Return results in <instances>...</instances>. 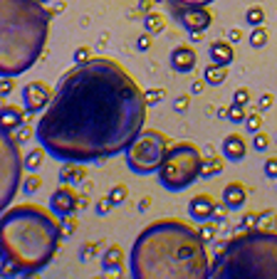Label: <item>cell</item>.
<instances>
[{
  "label": "cell",
  "instance_id": "obj_1",
  "mask_svg": "<svg viewBox=\"0 0 277 279\" xmlns=\"http://www.w3.org/2000/svg\"><path fill=\"white\" fill-rule=\"evenodd\" d=\"M146 97L117 59L94 57L62 74L35 136L60 163H99L144 131Z\"/></svg>",
  "mask_w": 277,
  "mask_h": 279
},
{
  "label": "cell",
  "instance_id": "obj_2",
  "mask_svg": "<svg viewBox=\"0 0 277 279\" xmlns=\"http://www.w3.org/2000/svg\"><path fill=\"white\" fill-rule=\"evenodd\" d=\"M206 240L181 220H156L146 225L129 254L136 279H201L211 272Z\"/></svg>",
  "mask_w": 277,
  "mask_h": 279
},
{
  "label": "cell",
  "instance_id": "obj_3",
  "mask_svg": "<svg viewBox=\"0 0 277 279\" xmlns=\"http://www.w3.org/2000/svg\"><path fill=\"white\" fill-rule=\"evenodd\" d=\"M64 240L60 218L52 208L23 203L8 208L0 223V252H3V277H30L42 272Z\"/></svg>",
  "mask_w": 277,
  "mask_h": 279
},
{
  "label": "cell",
  "instance_id": "obj_4",
  "mask_svg": "<svg viewBox=\"0 0 277 279\" xmlns=\"http://www.w3.org/2000/svg\"><path fill=\"white\" fill-rule=\"evenodd\" d=\"M52 13L40 0H0V74L18 77L42 57Z\"/></svg>",
  "mask_w": 277,
  "mask_h": 279
},
{
  "label": "cell",
  "instance_id": "obj_5",
  "mask_svg": "<svg viewBox=\"0 0 277 279\" xmlns=\"http://www.w3.org/2000/svg\"><path fill=\"white\" fill-rule=\"evenodd\" d=\"M208 277H277V232L262 227L238 230L218 250Z\"/></svg>",
  "mask_w": 277,
  "mask_h": 279
},
{
  "label": "cell",
  "instance_id": "obj_6",
  "mask_svg": "<svg viewBox=\"0 0 277 279\" xmlns=\"http://www.w3.org/2000/svg\"><path fill=\"white\" fill-rule=\"evenodd\" d=\"M203 163H206V158H203V153L196 143H188V141L173 143L168 148L161 168H158V173H156L161 188H166L171 193L191 188L201 178Z\"/></svg>",
  "mask_w": 277,
  "mask_h": 279
},
{
  "label": "cell",
  "instance_id": "obj_7",
  "mask_svg": "<svg viewBox=\"0 0 277 279\" xmlns=\"http://www.w3.org/2000/svg\"><path fill=\"white\" fill-rule=\"evenodd\" d=\"M168 148L171 146H168V136L166 134H161L158 129H144L136 139L129 143V148L124 151L126 166L131 168L136 175L158 173Z\"/></svg>",
  "mask_w": 277,
  "mask_h": 279
},
{
  "label": "cell",
  "instance_id": "obj_8",
  "mask_svg": "<svg viewBox=\"0 0 277 279\" xmlns=\"http://www.w3.org/2000/svg\"><path fill=\"white\" fill-rule=\"evenodd\" d=\"M23 168L25 158L20 156V143L13 139V134L3 131L0 139V208H8L18 188L23 185Z\"/></svg>",
  "mask_w": 277,
  "mask_h": 279
},
{
  "label": "cell",
  "instance_id": "obj_9",
  "mask_svg": "<svg viewBox=\"0 0 277 279\" xmlns=\"http://www.w3.org/2000/svg\"><path fill=\"white\" fill-rule=\"evenodd\" d=\"M173 18L176 23L186 28L188 32H206L213 23V15L208 8H183V5H173Z\"/></svg>",
  "mask_w": 277,
  "mask_h": 279
},
{
  "label": "cell",
  "instance_id": "obj_10",
  "mask_svg": "<svg viewBox=\"0 0 277 279\" xmlns=\"http://www.w3.org/2000/svg\"><path fill=\"white\" fill-rule=\"evenodd\" d=\"M52 97H55V91L45 82H37V79H35V82H28L23 86V107L28 109L30 116L45 112V109L50 107Z\"/></svg>",
  "mask_w": 277,
  "mask_h": 279
},
{
  "label": "cell",
  "instance_id": "obj_11",
  "mask_svg": "<svg viewBox=\"0 0 277 279\" xmlns=\"http://www.w3.org/2000/svg\"><path fill=\"white\" fill-rule=\"evenodd\" d=\"M50 208H52V213L60 220L62 218H69V215H74L82 208V196H77L67 183H62L60 188L52 193V198H50Z\"/></svg>",
  "mask_w": 277,
  "mask_h": 279
},
{
  "label": "cell",
  "instance_id": "obj_12",
  "mask_svg": "<svg viewBox=\"0 0 277 279\" xmlns=\"http://www.w3.org/2000/svg\"><path fill=\"white\" fill-rule=\"evenodd\" d=\"M196 50L191 47V45H178V47H173V52L168 57V62H171V69L173 72H178V74H188V72H193L196 69Z\"/></svg>",
  "mask_w": 277,
  "mask_h": 279
},
{
  "label": "cell",
  "instance_id": "obj_13",
  "mask_svg": "<svg viewBox=\"0 0 277 279\" xmlns=\"http://www.w3.org/2000/svg\"><path fill=\"white\" fill-rule=\"evenodd\" d=\"M28 109L25 107H18V104H5L3 107V112H0V126H3V131L5 134H13L15 129H20V126H25V121H28Z\"/></svg>",
  "mask_w": 277,
  "mask_h": 279
},
{
  "label": "cell",
  "instance_id": "obj_14",
  "mask_svg": "<svg viewBox=\"0 0 277 279\" xmlns=\"http://www.w3.org/2000/svg\"><path fill=\"white\" fill-rule=\"evenodd\" d=\"M216 205L218 203H216V198L213 196H208V193H198L196 198H191V203H188V215H191L193 220H198V223L211 220Z\"/></svg>",
  "mask_w": 277,
  "mask_h": 279
},
{
  "label": "cell",
  "instance_id": "obj_15",
  "mask_svg": "<svg viewBox=\"0 0 277 279\" xmlns=\"http://www.w3.org/2000/svg\"><path fill=\"white\" fill-rule=\"evenodd\" d=\"M245 156H247V146L240 134H228L223 139V158H228L233 163H240Z\"/></svg>",
  "mask_w": 277,
  "mask_h": 279
},
{
  "label": "cell",
  "instance_id": "obj_16",
  "mask_svg": "<svg viewBox=\"0 0 277 279\" xmlns=\"http://www.w3.org/2000/svg\"><path fill=\"white\" fill-rule=\"evenodd\" d=\"M220 198H223V205H228L230 210H240L247 200V191L240 180H233V183H228L223 188V196Z\"/></svg>",
  "mask_w": 277,
  "mask_h": 279
},
{
  "label": "cell",
  "instance_id": "obj_17",
  "mask_svg": "<svg viewBox=\"0 0 277 279\" xmlns=\"http://www.w3.org/2000/svg\"><path fill=\"white\" fill-rule=\"evenodd\" d=\"M208 57H211L213 64L228 67V64L235 59V52H233V45H230L228 40H216V42H211V47H208Z\"/></svg>",
  "mask_w": 277,
  "mask_h": 279
},
{
  "label": "cell",
  "instance_id": "obj_18",
  "mask_svg": "<svg viewBox=\"0 0 277 279\" xmlns=\"http://www.w3.org/2000/svg\"><path fill=\"white\" fill-rule=\"evenodd\" d=\"M87 178L84 163H74V161H64L60 170V183H82Z\"/></svg>",
  "mask_w": 277,
  "mask_h": 279
},
{
  "label": "cell",
  "instance_id": "obj_19",
  "mask_svg": "<svg viewBox=\"0 0 277 279\" xmlns=\"http://www.w3.org/2000/svg\"><path fill=\"white\" fill-rule=\"evenodd\" d=\"M122 262H124V252L119 245L107 247V252L102 254V269H104V272H117V269H122Z\"/></svg>",
  "mask_w": 277,
  "mask_h": 279
},
{
  "label": "cell",
  "instance_id": "obj_20",
  "mask_svg": "<svg viewBox=\"0 0 277 279\" xmlns=\"http://www.w3.org/2000/svg\"><path fill=\"white\" fill-rule=\"evenodd\" d=\"M203 79L211 84V86H220V84L228 79V67H220V64H208L206 69H203Z\"/></svg>",
  "mask_w": 277,
  "mask_h": 279
},
{
  "label": "cell",
  "instance_id": "obj_21",
  "mask_svg": "<svg viewBox=\"0 0 277 279\" xmlns=\"http://www.w3.org/2000/svg\"><path fill=\"white\" fill-rule=\"evenodd\" d=\"M45 156H50V153H47V148H45V146L40 143L37 148H32L30 153L25 156V168H28V170H37V168L42 166Z\"/></svg>",
  "mask_w": 277,
  "mask_h": 279
},
{
  "label": "cell",
  "instance_id": "obj_22",
  "mask_svg": "<svg viewBox=\"0 0 277 279\" xmlns=\"http://www.w3.org/2000/svg\"><path fill=\"white\" fill-rule=\"evenodd\" d=\"M163 28H166V20H163L158 13H146V15H144V30H146V32L156 35V32H163Z\"/></svg>",
  "mask_w": 277,
  "mask_h": 279
},
{
  "label": "cell",
  "instance_id": "obj_23",
  "mask_svg": "<svg viewBox=\"0 0 277 279\" xmlns=\"http://www.w3.org/2000/svg\"><path fill=\"white\" fill-rule=\"evenodd\" d=\"M245 23H247V25H252V28H260V25L265 23V10H262L260 5H252V8H247Z\"/></svg>",
  "mask_w": 277,
  "mask_h": 279
},
{
  "label": "cell",
  "instance_id": "obj_24",
  "mask_svg": "<svg viewBox=\"0 0 277 279\" xmlns=\"http://www.w3.org/2000/svg\"><path fill=\"white\" fill-rule=\"evenodd\" d=\"M218 173H223V161L220 158H206V163H203V173H201V178H213Z\"/></svg>",
  "mask_w": 277,
  "mask_h": 279
},
{
  "label": "cell",
  "instance_id": "obj_25",
  "mask_svg": "<svg viewBox=\"0 0 277 279\" xmlns=\"http://www.w3.org/2000/svg\"><path fill=\"white\" fill-rule=\"evenodd\" d=\"M40 188H42V178H40L35 170H30V175H28V178H23V191H25L28 196H35Z\"/></svg>",
  "mask_w": 277,
  "mask_h": 279
},
{
  "label": "cell",
  "instance_id": "obj_26",
  "mask_svg": "<svg viewBox=\"0 0 277 279\" xmlns=\"http://www.w3.org/2000/svg\"><path fill=\"white\" fill-rule=\"evenodd\" d=\"M245 119H247V114H245V107L243 104H230L228 107V121L230 124H245Z\"/></svg>",
  "mask_w": 277,
  "mask_h": 279
},
{
  "label": "cell",
  "instance_id": "obj_27",
  "mask_svg": "<svg viewBox=\"0 0 277 279\" xmlns=\"http://www.w3.org/2000/svg\"><path fill=\"white\" fill-rule=\"evenodd\" d=\"M198 232H201V237H203L206 242H213L218 235V223L216 220H203L201 227H198Z\"/></svg>",
  "mask_w": 277,
  "mask_h": 279
},
{
  "label": "cell",
  "instance_id": "obj_28",
  "mask_svg": "<svg viewBox=\"0 0 277 279\" xmlns=\"http://www.w3.org/2000/svg\"><path fill=\"white\" fill-rule=\"evenodd\" d=\"M250 45L257 50V47H265L267 45V30L262 28H252V32H250Z\"/></svg>",
  "mask_w": 277,
  "mask_h": 279
},
{
  "label": "cell",
  "instance_id": "obj_29",
  "mask_svg": "<svg viewBox=\"0 0 277 279\" xmlns=\"http://www.w3.org/2000/svg\"><path fill=\"white\" fill-rule=\"evenodd\" d=\"M107 196H109V200H112L114 205H122V203H126V198H129V188H126L124 183H119V185H114Z\"/></svg>",
  "mask_w": 277,
  "mask_h": 279
},
{
  "label": "cell",
  "instance_id": "obj_30",
  "mask_svg": "<svg viewBox=\"0 0 277 279\" xmlns=\"http://www.w3.org/2000/svg\"><path fill=\"white\" fill-rule=\"evenodd\" d=\"M245 129L250 134H257L262 129V112H255V114H247L245 119Z\"/></svg>",
  "mask_w": 277,
  "mask_h": 279
},
{
  "label": "cell",
  "instance_id": "obj_31",
  "mask_svg": "<svg viewBox=\"0 0 277 279\" xmlns=\"http://www.w3.org/2000/svg\"><path fill=\"white\" fill-rule=\"evenodd\" d=\"M252 148H255V151H267V148H270V136H267L262 129H260L257 134H252Z\"/></svg>",
  "mask_w": 277,
  "mask_h": 279
},
{
  "label": "cell",
  "instance_id": "obj_32",
  "mask_svg": "<svg viewBox=\"0 0 277 279\" xmlns=\"http://www.w3.org/2000/svg\"><path fill=\"white\" fill-rule=\"evenodd\" d=\"M260 218H262V215H257V213H245V215H243V220H240V227H238V230L260 227Z\"/></svg>",
  "mask_w": 277,
  "mask_h": 279
},
{
  "label": "cell",
  "instance_id": "obj_33",
  "mask_svg": "<svg viewBox=\"0 0 277 279\" xmlns=\"http://www.w3.org/2000/svg\"><path fill=\"white\" fill-rule=\"evenodd\" d=\"M144 97H146V104H158V102L166 97V91H163V89H158V86H154V89H146V91H144Z\"/></svg>",
  "mask_w": 277,
  "mask_h": 279
},
{
  "label": "cell",
  "instance_id": "obj_34",
  "mask_svg": "<svg viewBox=\"0 0 277 279\" xmlns=\"http://www.w3.org/2000/svg\"><path fill=\"white\" fill-rule=\"evenodd\" d=\"M171 5H183V8H208L213 0H168Z\"/></svg>",
  "mask_w": 277,
  "mask_h": 279
},
{
  "label": "cell",
  "instance_id": "obj_35",
  "mask_svg": "<svg viewBox=\"0 0 277 279\" xmlns=\"http://www.w3.org/2000/svg\"><path fill=\"white\" fill-rule=\"evenodd\" d=\"M262 173H265V178H272V180H277V156H272V158H267V161H265Z\"/></svg>",
  "mask_w": 277,
  "mask_h": 279
},
{
  "label": "cell",
  "instance_id": "obj_36",
  "mask_svg": "<svg viewBox=\"0 0 277 279\" xmlns=\"http://www.w3.org/2000/svg\"><path fill=\"white\" fill-rule=\"evenodd\" d=\"M112 208H114V203L109 200V196H107V198H99V200H97V205H94L97 215H107V213H109Z\"/></svg>",
  "mask_w": 277,
  "mask_h": 279
},
{
  "label": "cell",
  "instance_id": "obj_37",
  "mask_svg": "<svg viewBox=\"0 0 277 279\" xmlns=\"http://www.w3.org/2000/svg\"><path fill=\"white\" fill-rule=\"evenodd\" d=\"M151 45H154V40H151V32H144V35L136 40V47H139L141 52H149V50H151Z\"/></svg>",
  "mask_w": 277,
  "mask_h": 279
},
{
  "label": "cell",
  "instance_id": "obj_38",
  "mask_svg": "<svg viewBox=\"0 0 277 279\" xmlns=\"http://www.w3.org/2000/svg\"><path fill=\"white\" fill-rule=\"evenodd\" d=\"M233 99H235V104H243V107H245L247 102H250V89H245V86H240V89H235V94H233Z\"/></svg>",
  "mask_w": 277,
  "mask_h": 279
},
{
  "label": "cell",
  "instance_id": "obj_39",
  "mask_svg": "<svg viewBox=\"0 0 277 279\" xmlns=\"http://www.w3.org/2000/svg\"><path fill=\"white\" fill-rule=\"evenodd\" d=\"M188 107H191V97H188V94L176 97V102H173V109H176V112H188Z\"/></svg>",
  "mask_w": 277,
  "mask_h": 279
},
{
  "label": "cell",
  "instance_id": "obj_40",
  "mask_svg": "<svg viewBox=\"0 0 277 279\" xmlns=\"http://www.w3.org/2000/svg\"><path fill=\"white\" fill-rule=\"evenodd\" d=\"M272 104H275V97H272V94H262L260 102H257V112H267Z\"/></svg>",
  "mask_w": 277,
  "mask_h": 279
},
{
  "label": "cell",
  "instance_id": "obj_41",
  "mask_svg": "<svg viewBox=\"0 0 277 279\" xmlns=\"http://www.w3.org/2000/svg\"><path fill=\"white\" fill-rule=\"evenodd\" d=\"M74 59H77V64H82V62H89V59H92V52H89V47H79V50H74Z\"/></svg>",
  "mask_w": 277,
  "mask_h": 279
},
{
  "label": "cell",
  "instance_id": "obj_42",
  "mask_svg": "<svg viewBox=\"0 0 277 279\" xmlns=\"http://www.w3.org/2000/svg\"><path fill=\"white\" fill-rule=\"evenodd\" d=\"M228 210H230L228 205H225V208L216 205V210H213V218H211V220H216L218 225H223V223H225V215H228Z\"/></svg>",
  "mask_w": 277,
  "mask_h": 279
},
{
  "label": "cell",
  "instance_id": "obj_43",
  "mask_svg": "<svg viewBox=\"0 0 277 279\" xmlns=\"http://www.w3.org/2000/svg\"><path fill=\"white\" fill-rule=\"evenodd\" d=\"M13 139L18 141V143H25V141L30 139V129H25V126L15 129V131H13Z\"/></svg>",
  "mask_w": 277,
  "mask_h": 279
},
{
  "label": "cell",
  "instance_id": "obj_44",
  "mask_svg": "<svg viewBox=\"0 0 277 279\" xmlns=\"http://www.w3.org/2000/svg\"><path fill=\"white\" fill-rule=\"evenodd\" d=\"M74 218L69 215V218H62V232H64V237H69L72 232H74Z\"/></svg>",
  "mask_w": 277,
  "mask_h": 279
},
{
  "label": "cell",
  "instance_id": "obj_45",
  "mask_svg": "<svg viewBox=\"0 0 277 279\" xmlns=\"http://www.w3.org/2000/svg\"><path fill=\"white\" fill-rule=\"evenodd\" d=\"M13 91V77H3V97H10Z\"/></svg>",
  "mask_w": 277,
  "mask_h": 279
},
{
  "label": "cell",
  "instance_id": "obj_46",
  "mask_svg": "<svg viewBox=\"0 0 277 279\" xmlns=\"http://www.w3.org/2000/svg\"><path fill=\"white\" fill-rule=\"evenodd\" d=\"M156 0H139V10L146 15V13H151V5H154Z\"/></svg>",
  "mask_w": 277,
  "mask_h": 279
},
{
  "label": "cell",
  "instance_id": "obj_47",
  "mask_svg": "<svg viewBox=\"0 0 277 279\" xmlns=\"http://www.w3.org/2000/svg\"><path fill=\"white\" fill-rule=\"evenodd\" d=\"M206 84H208L206 79H196V82H193V86H191V91H193V94H201Z\"/></svg>",
  "mask_w": 277,
  "mask_h": 279
},
{
  "label": "cell",
  "instance_id": "obj_48",
  "mask_svg": "<svg viewBox=\"0 0 277 279\" xmlns=\"http://www.w3.org/2000/svg\"><path fill=\"white\" fill-rule=\"evenodd\" d=\"M230 42H240V30H230Z\"/></svg>",
  "mask_w": 277,
  "mask_h": 279
},
{
  "label": "cell",
  "instance_id": "obj_49",
  "mask_svg": "<svg viewBox=\"0 0 277 279\" xmlns=\"http://www.w3.org/2000/svg\"><path fill=\"white\" fill-rule=\"evenodd\" d=\"M191 40H193V42H201V40H203V32H191Z\"/></svg>",
  "mask_w": 277,
  "mask_h": 279
},
{
  "label": "cell",
  "instance_id": "obj_50",
  "mask_svg": "<svg viewBox=\"0 0 277 279\" xmlns=\"http://www.w3.org/2000/svg\"><path fill=\"white\" fill-rule=\"evenodd\" d=\"M218 116H223V119H228V107H220V109H218Z\"/></svg>",
  "mask_w": 277,
  "mask_h": 279
},
{
  "label": "cell",
  "instance_id": "obj_51",
  "mask_svg": "<svg viewBox=\"0 0 277 279\" xmlns=\"http://www.w3.org/2000/svg\"><path fill=\"white\" fill-rule=\"evenodd\" d=\"M40 3H50V0H40Z\"/></svg>",
  "mask_w": 277,
  "mask_h": 279
}]
</instances>
